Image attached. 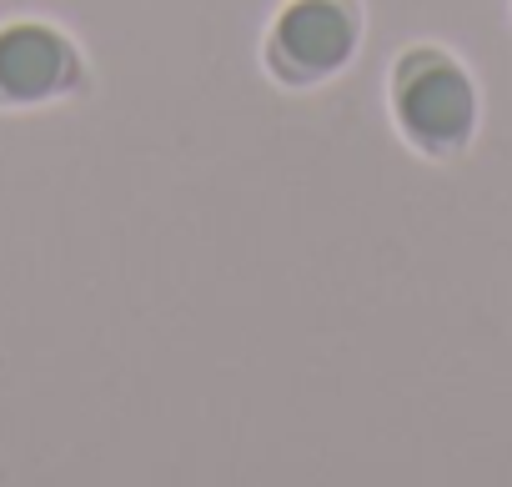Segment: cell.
<instances>
[{
  "mask_svg": "<svg viewBox=\"0 0 512 487\" xmlns=\"http://www.w3.org/2000/svg\"><path fill=\"white\" fill-rule=\"evenodd\" d=\"M392 116L417 151H457L477 126V91L442 51H412L392 76Z\"/></svg>",
  "mask_w": 512,
  "mask_h": 487,
  "instance_id": "1",
  "label": "cell"
},
{
  "mask_svg": "<svg viewBox=\"0 0 512 487\" xmlns=\"http://www.w3.org/2000/svg\"><path fill=\"white\" fill-rule=\"evenodd\" d=\"M362 41V16L352 0H292L267 31V71L272 81L307 91L347 71Z\"/></svg>",
  "mask_w": 512,
  "mask_h": 487,
  "instance_id": "2",
  "label": "cell"
},
{
  "mask_svg": "<svg viewBox=\"0 0 512 487\" xmlns=\"http://www.w3.org/2000/svg\"><path fill=\"white\" fill-rule=\"evenodd\" d=\"M86 66L71 36L46 21H11L0 26V111H31L66 101L81 86Z\"/></svg>",
  "mask_w": 512,
  "mask_h": 487,
  "instance_id": "3",
  "label": "cell"
}]
</instances>
